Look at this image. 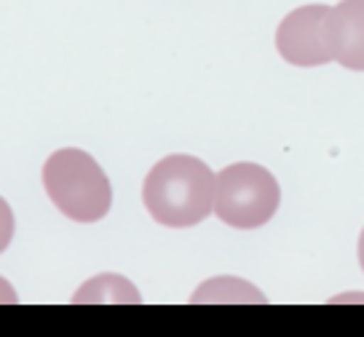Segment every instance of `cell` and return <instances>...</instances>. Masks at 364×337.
<instances>
[{
	"label": "cell",
	"mask_w": 364,
	"mask_h": 337,
	"mask_svg": "<svg viewBox=\"0 0 364 337\" xmlns=\"http://www.w3.org/2000/svg\"><path fill=\"white\" fill-rule=\"evenodd\" d=\"M217 177L193 156H166L148 171L142 201L150 217L166 228H193L215 209Z\"/></svg>",
	"instance_id": "cell-1"
},
{
	"label": "cell",
	"mask_w": 364,
	"mask_h": 337,
	"mask_svg": "<svg viewBox=\"0 0 364 337\" xmlns=\"http://www.w3.org/2000/svg\"><path fill=\"white\" fill-rule=\"evenodd\" d=\"M43 185L51 203L75 223H97L110 212V180L102 166L83 150H57L46 161Z\"/></svg>",
	"instance_id": "cell-2"
},
{
	"label": "cell",
	"mask_w": 364,
	"mask_h": 337,
	"mask_svg": "<svg viewBox=\"0 0 364 337\" xmlns=\"http://www.w3.org/2000/svg\"><path fill=\"white\" fill-rule=\"evenodd\" d=\"M279 201V182L260 164H230L217 174L215 212L230 228H260L276 214Z\"/></svg>",
	"instance_id": "cell-3"
},
{
	"label": "cell",
	"mask_w": 364,
	"mask_h": 337,
	"mask_svg": "<svg viewBox=\"0 0 364 337\" xmlns=\"http://www.w3.org/2000/svg\"><path fill=\"white\" fill-rule=\"evenodd\" d=\"M330 6H303L287 14L284 22L276 30V48L289 65L297 68H316L332 62L330 38Z\"/></svg>",
	"instance_id": "cell-4"
},
{
	"label": "cell",
	"mask_w": 364,
	"mask_h": 337,
	"mask_svg": "<svg viewBox=\"0 0 364 337\" xmlns=\"http://www.w3.org/2000/svg\"><path fill=\"white\" fill-rule=\"evenodd\" d=\"M330 38L335 62L364 73V0H341L332 9Z\"/></svg>",
	"instance_id": "cell-5"
},
{
	"label": "cell",
	"mask_w": 364,
	"mask_h": 337,
	"mask_svg": "<svg viewBox=\"0 0 364 337\" xmlns=\"http://www.w3.org/2000/svg\"><path fill=\"white\" fill-rule=\"evenodd\" d=\"M14 238V212L6 203V198L0 196V252H6Z\"/></svg>",
	"instance_id": "cell-6"
},
{
	"label": "cell",
	"mask_w": 364,
	"mask_h": 337,
	"mask_svg": "<svg viewBox=\"0 0 364 337\" xmlns=\"http://www.w3.org/2000/svg\"><path fill=\"white\" fill-rule=\"evenodd\" d=\"M0 303H16V294H14L11 284L0 279Z\"/></svg>",
	"instance_id": "cell-7"
},
{
	"label": "cell",
	"mask_w": 364,
	"mask_h": 337,
	"mask_svg": "<svg viewBox=\"0 0 364 337\" xmlns=\"http://www.w3.org/2000/svg\"><path fill=\"white\" fill-rule=\"evenodd\" d=\"M359 265L364 268V230H362V236H359Z\"/></svg>",
	"instance_id": "cell-8"
}]
</instances>
